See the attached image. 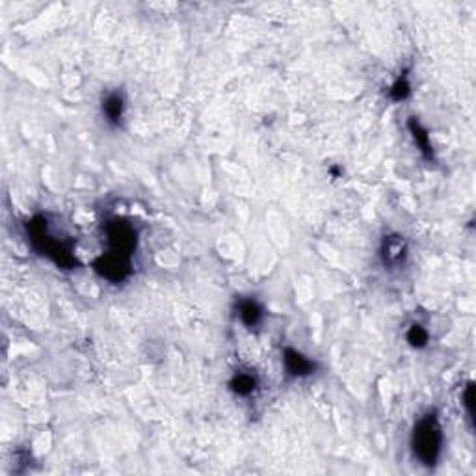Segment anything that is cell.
<instances>
[{
	"label": "cell",
	"mask_w": 476,
	"mask_h": 476,
	"mask_svg": "<svg viewBox=\"0 0 476 476\" xmlns=\"http://www.w3.org/2000/svg\"><path fill=\"white\" fill-rule=\"evenodd\" d=\"M409 127H411V132H413V138L415 142L419 144L420 151L425 153L426 156H432V145H430V140H428V134H426V130H422V127H420L417 121H411L409 123Z\"/></svg>",
	"instance_id": "cell-10"
},
{
	"label": "cell",
	"mask_w": 476,
	"mask_h": 476,
	"mask_svg": "<svg viewBox=\"0 0 476 476\" xmlns=\"http://www.w3.org/2000/svg\"><path fill=\"white\" fill-rule=\"evenodd\" d=\"M406 255H408V248L402 237H385L382 246V257L385 266H400L404 263Z\"/></svg>",
	"instance_id": "cell-5"
},
{
	"label": "cell",
	"mask_w": 476,
	"mask_h": 476,
	"mask_svg": "<svg viewBox=\"0 0 476 476\" xmlns=\"http://www.w3.org/2000/svg\"><path fill=\"white\" fill-rule=\"evenodd\" d=\"M415 456L419 458L420 463L425 465H434L441 454V445H443V432L435 413H426L417 420L411 437Z\"/></svg>",
	"instance_id": "cell-2"
},
{
	"label": "cell",
	"mask_w": 476,
	"mask_h": 476,
	"mask_svg": "<svg viewBox=\"0 0 476 476\" xmlns=\"http://www.w3.org/2000/svg\"><path fill=\"white\" fill-rule=\"evenodd\" d=\"M28 238L34 244V248L42 255H47L49 259L54 261L62 268H73L77 264L71 253V246L63 240H56L49 231V222L45 216H37L28 223Z\"/></svg>",
	"instance_id": "cell-1"
},
{
	"label": "cell",
	"mask_w": 476,
	"mask_h": 476,
	"mask_svg": "<svg viewBox=\"0 0 476 476\" xmlns=\"http://www.w3.org/2000/svg\"><path fill=\"white\" fill-rule=\"evenodd\" d=\"M238 316H240L244 326H259L261 320H263V307L255 300H240V303H238Z\"/></svg>",
	"instance_id": "cell-8"
},
{
	"label": "cell",
	"mask_w": 476,
	"mask_h": 476,
	"mask_svg": "<svg viewBox=\"0 0 476 476\" xmlns=\"http://www.w3.org/2000/svg\"><path fill=\"white\" fill-rule=\"evenodd\" d=\"M283 361H285L287 374L294 376V378L309 376V374H313V370L316 368L315 361H311V359H307L306 356H301L300 352H296L292 348H287Z\"/></svg>",
	"instance_id": "cell-6"
},
{
	"label": "cell",
	"mask_w": 476,
	"mask_h": 476,
	"mask_svg": "<svg viewBox=\"0 0 476 476\" xmlns=\"http://www.w3.org/2000/svg\"><path fill=\"white\" fill-rule=\"evenodd\" d=\"M95 272L101 274L103 277H106L108 281H123L130 272V257H125V255L112 253V251H106L99 257L94 263Z\"/></svg>",
	"instance_id": "cell-4"
},
{
	"label": "cell",
	"mask_w": 476,
	"mask_h": 476,
	"mask_svg": "<svg viewBox=\"0 0 476 476\" xmlns=\"http://www.w3.org/2000/svg\"><path fill=\"white\" fill-rule=\"evenodd\" d=\"M409 94H411V86H409L408 78L400 77L399 80L393 84V88H391V97H393L394 101H404Z\"/></svg>",
	"instance_id": "cell-12"
},
{
	"label": "cell",
	"mask_w": 476,
	"mask_h": 476,
	"mask_svg": "<svg viewBox=\"0 0 476 476\" xmlns=\"http://www.w3.org/2000/svg\"><path fill=\"white\" fill-rule=\"evenodd\" d=\"M125 114V99L123 95L114 92L108 94L103 101V115L110 125H119Z\"/></svg>",
	"instance_id": "cell-7"
},
{
	"label": "cell",
	"mask_w": 476,
	"mask_h": 476,
	"mask_svg": "<svg viewBox=\"0 0 476 476\" xmlns=\"http://www.w3.org/2000/svg\"><path fill=\"white\" fill-rule=\"evenodd\" d=\"M104 234H106V242H108L112 253L125 255V257H130V253L134 251L136 248V231L134 227L127 223L125 220H110L106 225H104Z\"/></svg>",
	"instance_id": "cell-3"
},
{
	"label": "cell",
	"mask_w": 476,
	"mask_h": 476,
	"mask_svg": "<svg viewBox=\"0 0 476 476\" xmlns=\"http://www.w3.org/2000/svg\"><path fill=\"white\" fill-rule=\"evenodd\" d=\"M408 342L415 348L426 346V342H428V332H426L422 326H419V324H413L408 332Z\"/></svg>",
	"instance_id": "cell-11"
},
{
	"label": "cell",
	"mask_w": 476,
	"mask_h": 476,
	"mask_svg": "<svg viewBox=\"0 0 476 476\" xmlns=\"http://www.w3.org/2000/svg\"><path fill=\"white\" fill-rule=\"evenodd\" d=\"M229 387H231V391L237 393L238 396H249V394H253L255 389H257V378H255V374L237 372L234 374V378L231 380V383H229Z\"/></svg>",
	"instance_id": "cell-9"
}]
</instances>
